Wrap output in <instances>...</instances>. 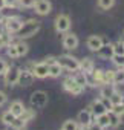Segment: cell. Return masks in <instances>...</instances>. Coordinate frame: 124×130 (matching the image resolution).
I'll list each match as a JSON object with an SVG mask.
<instances>
[{"label": "cell", "mask_w": 124, "mask_h": 130, "mask_svg": "<svg viewBox=\"0 0 124 130\" xmlns=\"http://www.w3.org/2000/svg\"><path fill=\"white\" fill-rule=\"evenodd\" d=\"M38 29H40V22L35 19H29V20L22 23V28L19 29L17 34L20 38H29V37L35 35L38 32Z\"/></svg>", "instance_id": "1"}, {"label": "cell", "mask_w": 124, "mask_h": 130, "mask_svg": "<svg viewBox=\"0 0 124 130\" xmlns=\"http://www.w3.org/2000/svg\"><path fill=\"white\" fill-rule=\"evenodd\" d=\"M55 61H57L63 69H66V71L75 72V71L80 69V60H77V58L72 57V55H60Z\"/></svg>", "instance_id": "2"}, {"label": "cell", "mask_w": 124, "mask_h": 130, "mask_svg": "<svg viewBox=\"0 0 124 130\" xmlns=\"http://www.w3.org/2000/svg\"><path fill=\"white\" fill-rule=\"evenodd\" d=\"M31 106L34 109H43L46 104H48V93L43 92V90H35L32 95H31Z\"/></svg>", "instance_id": "3"}, {"label": "cell", "mask_w": 124, "mask_h": 130, "mask_svg": "<svg viewBox=\"0 0 124 130\" xmlns=\"http://www.w3.org/2000/svg\"><path fill=\"white\" fill-rule=\"evenodd\" d=\"M54 25H55V31L57 32H60V34L61 32H68L69 28H71V19L66 14H60V15L55 17Z\"/></svg>", "instance_id": "4"}, {"label": "cell", "mask_w": 124, "mask_h": 130, "mask_svg": "<svg viewBox=\"0 0 124 130\" xmlns=\"http://www.w3.org/2000/svg\"><path fill=\"white\" fill-rule=\"evenodd\" d=\"M19 74H20V68H17V66H11V68H8V69L5 71V74H3V77H5V83H6L8 86H14V84H17Z\"/></svg>", "instance_id": "5"}, {"label": "cell", "mask_w": 124, "mask_h": 130, "mask_svg": "<svg viewBox=\"0 0 124 130\" xmlns=\"http://www.w3.org/2000/svg\"><path fill=\"white\" fill-rule=\"evenodd\" d=\"M63 87H65V90H68V92L72 93V95H80V93L83 92V89H84V87H81V86L75 81L74 77L66 78V80L63 81Z\"/></svg>", "instance_id": "6"}, {"label": "cell", "mask_w": 124, "mask_h": 130, "mask_svg": "<svg viewBox=\"0 0 124 130\" xmlns=\"http://www.w3.org/2000/svg\"><path fill=\"white\" fill-rule=\"evenodd\" d=\"M22 23H23V22H22L17 15H9V17H6L5 28L8 29V32H11V34H17L19 29L22 28Z\"/></svg>", "instance_id": "7"}, {"label": "cell", "mask_w": 124, "mask_h": 130, "mask_svg": "<svg viewBox=\"0 0 124 130\" xmlns=\"http://www.w3.org/2000/svg\"><path fill=\"white\" fill-rule=\"evenodd\" d=\"M34 8H35V12L38 15H48L52 9V5L49 0H35Z\"/></svg>", "instance_id": "8"}, {"label": "cell", "mask_w": 124, "mask_h": 130, "mask_svg": "<svg viewBox=\"0 0 124 130\" xmlns=\"http://www.w3.org/2000/svg\"><path fill=\"white\" fill-rule=\"evenodd\" d=\"M48 66L49 64L46 63V61H43V63H37V64H34L32 66V69H31V72H32V75L35 77V78H46L48 77Z\"/></svg>", "instance_id": "9"}, {"label": "cell", "mask_w": 124, "mask_h": 130, "mask_svg": "<svg viewBox=\"0 0 124 130\" xmlns=\"http://www.w3.org/2000/svg\"><path fill=\"white\" fill-rule=\"evenodd\" d=\"M34 80H35V77L32 75L31 71H22V69H20L17 84H22V86H31V84L34 83Z\"/></svg>", "instance_id": "10"}, {"label": "cell", "mask_w": 124, "mask_h": 130, "mask_svg": "<svg viewBox=\"0 0 124 130\" xmlns=\"http://www.w3.org/2000/svg\"><path fill=\"white\" fill-rule=\"evenodd\" d=\"M63 46H65V49H68V51L77 49V47H78V37H77L75 34H66L65 38H63Z\"/></svg>", "instance_id": "11"}, {"label": "cell", "mask_w": 124, "mask_h": 130, "mask_svg": "<svg viewBox=\"0 0 124 130\" xmlns=\"http://www.w3.org/2000/svg\"><path fill=\"white\" fill-rule=\"evenodd\" d=\"M89 110H90V113H92L94 118H97V116H100V115H103V113L107 112V109L104 107V104L101 103V100H95V101H92Z\"/></svg>", "instance_id": "12"}, {"label": "cell", "mask_w": 124, "mask_h": 130, "mask_svg": "<svg viewBox=\"0 0 124 130\" xmlns=\"http://www.w3.org/2000/svg\"><path fill=\"white\" fill-rule=\"evenodd\" d=\"M97 54H98V57H101L104 60H112V57H113V44L112 43H107V44L103 43V46L97 51Z\"/></svg>", "instance_id": "13"}, {"label": "cell", "mask_w": 124, "mask_h": 130, "mask_svg": "<svg viewBox=\"0 0 124 130\" xmlns=\"http://www.w3.org/2000/svg\"><path fill=\"white\" fill-rule=\"evenodd\" d=\"M92 119H94V116H92L90 110H81V112L78 113L77 122H78V125H81V127H87V125L92 122Z\"/></svg>", "instance_id": "14"}, {"label": "cell", "mask_w": 124, "mask_h": 130, "mask_svg": "<svg viewBox=\"0 0 124 130\" xmlns=\"http://www.w3.org/2000/svg\"><path fill=\"white\" fill-rule=\"evenodd\" d=\"M103 38L100 37V35H92V37H89L87 38V47L90 49V51H94V52H97L101 46H103Z\"/></svg>", "instance_id": "15"}, {"label": "cell", "mask_w": 124, "mask_h": 130, "mask_svg": "<svg viewBox=\"0 0 124 130\" xmlns=\"http://www.w3.org/2000/svg\"><path fill=\"white\" fill-rule=\"evenodd\" d=\"M94 69H95V64H94V60L92 58H84V60L80 61V69L78 71H81L83 74L89 75Z\"/></svg>", "instance_id": "16"}, {"label": "cell", "mask_w": 124, "mask_h": 130, "mask_svg": "<svg viewBox=\"0 0 124 130\" xmlns=\"http://www.w3.org/2000/svg\"><path fill=\"white\" fill-rule=\"evenodd\" d=\"M61 71H63V68H61L57 61H54V63H51L49 66H48V77L57 78V77L61 75Z\"/></svg>", "instance_id": "17"}, {"label": "cell", "mask_w": 124, "mask_h": 130, "mask_svg": "<svg viewBox=\"0 0 124 130\" xmlns=\"http://www.w3.org/2000/svg\"><path fill=\"white\" fill-rule=\"evenodd\" d=\"M26 107L23 106V103L22 101H12L11 103V106H9V112L17 118V116H20L22 113H23V110H25Z\"/></svg>", "instance_id": "18"}, {"label": "cell", "mask_w": 124, "mask_h": 130, "mask_svg": "<svg viewBox=\"0 0 124 130\" xmlns=\"http://www.w3.org/2000/svg\"><path fill=\"white\" fill-rule=\"evenodd\" d=\"M113 92H116V90H115V84H113V83L103 84V87H101V98H110Z\"/></svg>", "instance_id": "19"}, {"label": "cell", "mask_w": 124, "mask_h": 130, "mask_svg": "<svg viewBox=\"0 0 124 130\" xmlns=\"http://www.w3.org/2000/svg\"><path fill=\"white\" fill-rule=\"evenodd\" d=\"M90 75L94 77V83L95 84H104V71L103 69H94L90 72Z\"/></svg>", "instance_id": "20"}, {"label": "cell", "mask_w": 124, "mask_h": 130, "mask_svg": "<svg viewBox=\"0 0 124 130\" xmlns=\"http://www.w3.org/2000/svg\"><path fill=\"white\" fill-rule=\"evenodd\" d=\"M107 116H109V127H118L121 122V116L115 115L112 110H107Z\"/></svg>", "instance_id": "21"}, {"label": "cell", "mask_w": 124, "mask_h": 130, "mask_svg": "<svg viewBox=\"0 0 124 130\" xmlns=\"http://www.w3.org/2000/svg\"><path fill=\"white\" fill-rule=\"evenodd\" d=\"M26 124H28L26 121H23L20 116H17V118H14V121L9 124V127L14 128V130H23V128L26 127Z\"/></svg>", "instance_id": "22"}, {"label": "cell", "mask_w": 124, "mask_h": 130, "mask_svg": "<svg viewBox=\"0 0 124 130\" xmlns=\"http://www.w3.org/2000/svg\"><path fill=\"white\" fill-rule=\"evenodd\" d=\"M112 83L113 84H122L124 83V69H119V71H115L113 72Z\"/></svg>", "instance_id": "23"}, {"label": "cell", "mask_w": 124, "mask_h": 130, "mask_svg": "<svg viewBox=\"0 0 124 130\" xmlns=\"http://www.w3.org/2000/svg\"><path fill=\"white\" fill-rule=\"evenodd\" d=\"M61 130H78V122L74 119H68V121H65Z\"/></svg>", "instance_id": "24"}, {"label": "cell", "mask_w": 124, "mask_h": 130, "mask_svg": "<svg viewBox=\"0 0 124 130\" xmlns=\"http://www.w3.org/2000/svg\"><path fill=\"white\" fill-rule=\"evenodd\" d=\"M16 47H17V55L19 57H23V55H26L28 54V44L26 43H23V41H20V43H17L16 44Z\"/></svg>", "instance_id": "25"}, {"label": "cell", "mask_w": 124, "mask_h": 130, "mask_svg": "<svg viewBox=\"0 0 124 130\" xmlns=\"http://www.w3.org/2000/svg\"><path fill=\"white\" fill-rule=\"evenodd\" d=\"M122 100H124V96H122L119 92H113V93H112V96L109 98V101H110V104H112V106H115V104H121V103H122Z\"/></svg>", "instance_id": "26"}, {"label": "cell", "mask_w": 124, "mask_h": 130, "mask_svg": "<svg viewBox=\"0 0 124 130\" xmlns=\"http://www.w3.org/2000/svg\"><path fill=\"white\" fill-rule=\"evenodd\" d=\"M95 119H97V122H98L103 128L109 127V116H107V112H106V113H103V115H100V116H97Z\"/></svg>", "instance_id": "27"}, {"label": "cell", "mask_w": 124, "mask_h": 130, "mask_svg": "<svg viewBox=\"0 0 124 130\" xmlns=\"http://www.w3.org/2000/svg\"><path fill=\"white\" fill-rule=\"evenodd\" d=\"M34 116H35V112H34L32 109H25V110H23V113L20 115V118H22L23 121H26V122H28V121H31Z\"/></svg>", "instance_id": "28"}, {"label": "cell", "mask_w": 124, "mask_h": 130, "mask_svg": "<svg viewBox=\"0 0 124 130\" xmlns=\"http://www.w3.org/2000/svg\"><path fill=\"white\" fill-rule=\"evenodd\" d=\"M14 118H16V116H14V115H12L9 110H6V112L2 115V122H3L5 125H9V124L14 121Z\"/></svg>", "instance_id": "29"}, {"label": "cell", "mask_w": 124, "mask_h": 130, "mask_svg": "<svg viewBox=\"0 0 124 130\" xmlns=\"http://www.w3.org/2000/svg\"><path fill=\"white\" fill-rule=\"evenodd\" d=\"M122 55L124 54V41L122 40H119V41H116L115 44H113V55Z\"/></svg>", "instance_id": "30"}, {"label": "cell", "mask_w": 124, "mask_h": 130, "mask_svg": "<svg viewBox=\"0 0 124 130\" xmlns=\"http://www.w3.org/2000/svg\"><path fill=\"white\" fill-rule=\"evenodd\" d=\"M112 60H113V63H115V66L116 68H119V69H124V54L122 55H113L112 57Z\"/></svg>", "instance_id": "31"}, {"label": "cell", "mask_w": 124, "mask_h": 130, "mask_svg": "<svg viewBox=\"0 0 124 130\" xmlns=\"http://www.w3.org/2000/svg\"><path fill=\"white\" fill-rule=\"evenodd\" d=\"M74 78H75V81H77L81 87H86V84H87V75H86V74H83V72H81V74L75 75Z\"/></svg>", "instance_id": "32"}, {"label": "cell", "mask_w": 124, "mask_h": 130, "mask_svg": "<svg viewBox=\"0 0 124 130\" xmlns=\"http://www.w3.org/2000/svg\"><path fill=\"white\" fill-rule=\"evenodd\" d=\"M115 5V0H98V6L101 9H110Z\"/></svg>", "instance_id": "33"}, {"label": "cell", "mask_w": 124, "mask_h": 130, "mask_svg": "<svg viewBox=\"0 0 124 130\" xmlns=\"http://www.w3.org/2000/svg\"><path fill=\"white\" fill-rule=\"evenodd\" d=\"M115 115H118V116H122L124 115V106H122V103L121 104H115V106H112V109H110Z\"/></svg>", "instance_id": "34"}, {"label": "cell", "mask_w": 124, "mask_h": 130, "mask_svg": "<svg viewBox=\"0 0 124 130\" xmlns=\"http://www.w3.org/2000/svg\"><path fill=\"white\" fill-rule=\"evenodd\" d=\"M8 57H11V58H17L19 55H17V47H16V44H9L8 46Z\"/></svg>", "instance_id": "35"}, {"label": "cell", "mask_w": 124, "mask_h": 130, "mask_svg": "<svg viewBox=\"0 0 124 130\" xmlns=\"http://www.w3.org/2000/svg\"><path fill=\"white\" fill-rule=\"evenodd\" d=\"M112 78H113V71H104V84L112 83Z\"/></svg>", "instance_id": "36"}, {"label": "cell", "mask_w": 124, "mask_h": 130, "mask_svg": "<svg viewBox=\"0 0 124 130\" xmlns=\"http://www.w3.org/2000/svg\"><path fill=\"white\" fill-rule=\"evenodd\" d=\"M19 2H20L22 8H32L34 3H35V0H19Z\"/></svg>", "instance_id": "37"}, {"label": "cell", "mask_w": 124, "mask_h": 130, "mask_svg": "<svg viewBox=\"0 0 124 130\" xmlns=\"http://www.w3.org/2000/svg\"><path fill=\"white\" fill-rule=\"evenodd\" d=\"M87 130H104V128H103L97 121H95V122H90V124L87 125Z\"/></svg>", "instance_id": "38"}, {"label": "cell", "mask_w": 124, "mask_h": 130, "mask_svg": "<svg viewBox=\"0 0 124 130\" xmlns=\"http://www.w3.org/2000/svg\"><path fill=\"white\" fill-rule=\"evenodd\" d=\"M6 69H8V64H6V61H5V60H0V75H3Z\"/></svg>", "instance_id": "39"}, {"label": "cell", "mask_w": 124, "mask_h": 130, "mask_svg": "<svg viewBox=\"0 0 124 130\" xmlns=\"http://www.w3.org/2000/svg\"><path fill=\"white\" fill-rule=\"evenodd\" d=\"M101 103L104 104V107H106L107 110H110V109H112V104H110V101H109V98H101Z\"/></svg>", "instance_id": "40"}, {"label": "cell", "mask_w": 124, "mask_h": 130, "mask_svg": "<svg viewBox=\"0 0 124 130\" xmlns=\"http://www.w3.org/2000/svg\"><path fill=\"white\" fill-rule=\"evenodd\" d=\"M6 100H8V98H6V93L0 90V106H3V104L6 103Z\"/></svg>", "instance_id": "41"}, {"label": "cell", "mask_w": 124, "mask_h": 130, "mask_svg": "<svg viewBox=\"0 0 124 130\" xmlns=\"http://www.w3.org/2000/svg\"><path fill=\"white\" fill-rule=\"evenodd\" d=\"M6 40H8V38H6V35H2V34H0V47H2V46L6 43Z\"/></svg>", "instance_id": "42"}, {"label": "cell", "mask_w": 124, "mask_h": 130, "mask_svg": "<svg viewBox=\"0 0 124 130\" xmlns=\"http://www.w3.org/2000/svg\"><path fill=\"white\" fill-rule=\"evenodd\" d=\"M16 2H17V0H5V5L6 6H14Z\"/></svg>", "instance_id": "43"}, {"label": "cell", "mask_w": 124, "mask_h": 130, "mask_svg": "<svg viewBox=\"0 0 124 130\" xmlns=\"http://www.w3.org/2000/svg\"><path fill=\"white\" fill-rule=\"evenodd\" d=\"M6 5H5V0H0V9H2V8H5Z\"/></svg>", "instance_id": "44"}, {"label": "cell", "mask_w": 124, "mask_h": 130, "mask_svg": "<svg viewBox=\"0 0 124 130\" xmlns=\"http://www.w3.org/2000/svg\"><path fill=\"white\" fill-rule=\"evenodd\" d=\"M122 41H124V32H122Z\"/></svg>", "instance_id": "45"}, {"label": "cell", "mask_w": 124, "mask_h": 130, "mask_svg": "<svg viewBox=\"0 0 124 130\" xmlns=\"http://www.w3.org/2000/svg\"><path fill=\"white\" fill-rule=\"evenodd\" d=\"M122 106H124V100H122Z\"/></svg>", "instance_id": "46"}]
</instances>
